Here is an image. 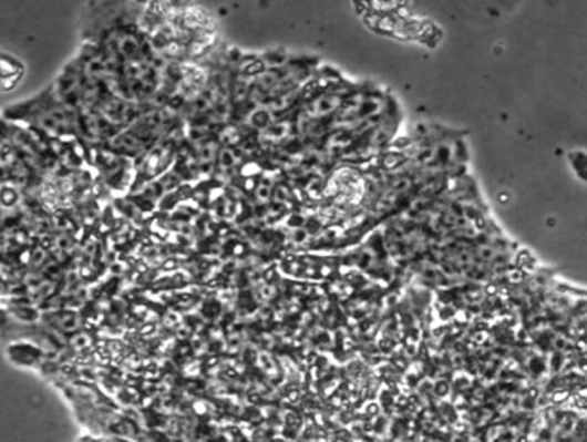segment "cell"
<instances>
[{"mask_svg": "<svg viewBox=\"0 0 587 442\" xmlns=\"http://www.w3.org/2000/svg\"><path fill=\"white\" fill-rule=\"evenodd\" d=\"M23 78V65L18 59L0 52V92H11Z\"/></svg>", "mask_w": 587, "mask_h": 442, "instance_id": "cell-1", "label": "cell"}]
</instances>
